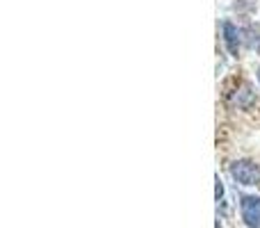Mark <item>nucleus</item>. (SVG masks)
I'll return each mask as SVG.
<instances>
[{
	"label": "nucleus",
	"instance_id": "1",
	"mask_svg": "<svg viewBox=\"0 0 260 228\" xmlns=\"http://www.w3.org/2000/svg\"><path fill=\"white\" fill-rule=\"evenodd\" d=\"M231 176L240 185H260V167L251 160H238L231 165Z\"/></svg>",
	"mask_w": 260,
	"mask_h": 228
},
{
	"label": "nucleus",
	"instance_id": "2",
	"mask_svg": "<svg viewBox=\"0 0 260 228\" xmlns=\"http://www.w3.org/2000/svg\"><path fill=\"white\" fill-rule=\"evenodd\" d=\"M242 219L249 228H260V197H242Z\"/></svg>",
	"mask_w": 260,
	"mask_h": 228
},
{
	"label": "nucleus",
	"instance_id": "3",
	"mask_svg": "<svg viewBox=\"0 0 260 228\" xmlns=\"http://www.w3.org/2000/svg\"><path fill=\"white\" fill-rule=\"evenodd\" d=\"M253 101H256V96H253V91H251V87L249 85H242V89H235L233 94L229 96V103L233 105V108H238V110L251 108Z\"/></svg>",
	"mask_w": 260,
	"mask_h": 228
},
{
	"label": "nucleus",
	"instance_id": "6",
	"mask_svg": "<svg viewBox=\"0 0 260 228\" xmlns=\"http://www.w3.org/2000/svg\"><path fill=\"white\" fill-rule=\"evenodd\" d=\"M258 85H260V69H258Z\"/></svg>",
	"mask_w": 260,
	"mask_h": 228
},
{
	"label": "nucleus",
	"instance_id": "5",
	"mask_svg": "<svg viewBox=\"0 0 260 228\" xmlns=\"http://www.w3.org/2000/svg\"><path fill=\"white\" fill-rule=\"evenodd\" d=\"M221 197H224V185H221V180L217 178V201H219Z\"/></svg>",
	"mask_w": 260,
	"mask_h": 228
},
{
	"label": "nucleus",
	"instance_id": "4",
	"mask_svg": "<svg viewBox=\"0 0 260 228\" xmlns=\"http://www.w3.org/2000/svg\"><path fill=\"white\" fill-rule=\"evenodd\" d=\"M224 41H226V48H229V53L231 55H235L238 57V53H240V30H238V25L235 23H231V21H224Z\"/></svg>",
	"mask_w": 260,
	"mask_h": 228
}]
</instances>
